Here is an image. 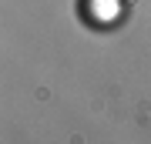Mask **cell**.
<instances>
[{"mask_svg": "<svg viewBox=\"0 0 151 144\" xmlns=\"http://www.w3.org/2000/svg\"><path fill=\"white\" fill-rule=\"evenodd\" d=\"M121 4H128V0H121Z\"/></svg>", "mask_w": 151, "mask_h": 144, "instance_id": "6da1fadb", "label": "cell"}]
</instances>
